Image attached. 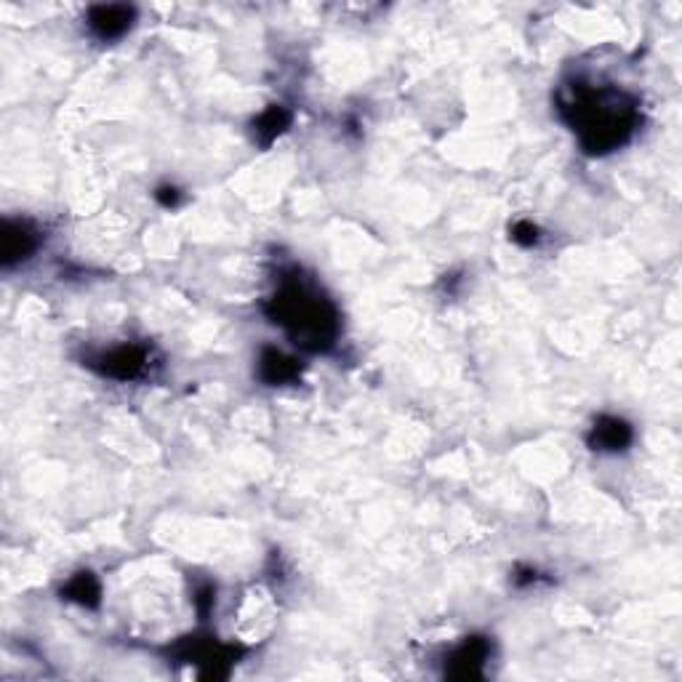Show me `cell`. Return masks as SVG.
<instances>
[{
	"label": "cell",
	"mask_w": 682,
	"mask_h": 682,
	"mask_svg": "<svg viewBox=\"0 0 682 682\" xmlns=\"http://www.w3.org/2000/svg\"><path fill=\"white\" fill-rule=\"evenodd\" d=\"M299 373H302L299 360L283 355L280 349H264L262 357H259V376H262L267 384H272V387L296 381L299 379Z\"/></svg>",
	"instance_id": "cell-7"
},
{
	"label": "cell",
	"mask_w": 682,
	"mask_h": 682,
	"mask_svg": "<svg viewBox=\"0 0 682 682\" xmlns=\"http://www.w3.org/2000/svg\"><path fill=\"white\" fill-rule=\"evenodd\" d=\"M272 323H278L294 344L310 352H326L339 336V312L328 296L312 283L288 278L280 283L278 294L267 304Z\"/></svg>",
	"instance_id": "cell-2"
},
{
	"label": "cell",
	"mask_w": 682,
	"mask_h": 682,
	"mask_svg": "<svg viewBox=\"0 0 682 682\" xmlns=\"http://www.w3.org/2000/svg\"><path fill=\"white\" fill-rule=\"evenodd\" d=\"M91 368L96 373H102L107 379L131 381L139 379L147 368V349L136 347V344H123V347L107 349L102 355H96L91 360Z\"/></svg>",
	"instance_id": "cell-3"
},
{
	"label": "cell",
	"mask_w": 682,
	"mask_h": 682,
	"mask_svg": "<svg viewBox=\"0 0 682 682\" xmlns=\"http://www.w3.org/2000/svg\"><path fill=\"white\" fill-rule=\"evenodd\" d=\"M563 115L579 134V142L592 155L619 150L635 134L637 107L616 88L573 86L563 102Z\"/></svg>",
	"instance_id": "cell-1"
},
{
	"label": "cell",
	"mask_w": 682,
	"mask_h": 682,
	"mask_svg": "<svg viewBox=\"0 0 682 682\" xmlns=\"http://www.w3.org/2000/svg\"><path fill=\"white\" fill-rule=\"evenodd\" d=\"M158 200L163 206H176V203H179V190H176V187H163V190L158 192Z\"/></svg>",
	"instance_id": "cell-12"
},
{
	"label": "cell",
	"mask_w": 682,
	"mask_h": 682,
	"mask_svg": "<svg viewBox=\"0 0 682 682\" xmlns=\"http://www.w3.org/2000/svg\"><path fill=\"white\" fill-rule=\"evenodd\" d=\"M488 653H491L488 643L480 640V637H472V640H467L464 645H459V648L453 651L451 659H448L451 661V675L453 677H477L480 672H483V664H485V659H488Z\"/></svg>",
	"instance_id": "cell-8"
},
{
	"label": "cell",
	"mask_w": 682,
	"mask_h": 682,
	"mask_svg": "<svg viewBox=\"0 0 682 682\" xmlns=\"http://www.w3.org/2000/svg\"><path fill=\"white\" fill-rule=\"evenodd\" d=\"M64 595H67V600H75V603L86 605V608H94L99 603L102 589H99V581H96L94 573H78V576H72L67 581Z\"/></svg>",
	"instance_id": "cell-10"
},
{
	"label": "cell",
	"mask_w": 682,
	"mask_h": 682,
	"mask_svg": "<svg viewBox=\"0 0 682 682\" xmlns=\"http://www.w3.org/2000/svg\"><path fill=\"white\" fill-rule=\"evenodd\" d=\"M288 120H291L288 118V112L283 110L280 104H272V107H267V110L256 118L254 136L262 144H272L280 134H283V131H286Z\"/></svg>",
	"instance_id": "cell-9"
},
{
	"label": "cell",
	"mask_w": 682,
	"mask_h": 682,
	"mask_svg": "<svg viewBox=\"0 0 682 682\" xmlns=\"http://www.w3.org/2000/svg\"><path fill=\"white\" fill-rule=\"evenodd\" d=\"M38 248V235L27 222H11L3 224V235H0V262L3 267H14V264L27 262L32 251Z\"/></svg>",
	"instance_id": "cell-4"
},
{
	"label": "cell",
	"mask_w": 682,
	"mask_h": 682,
	"mask_svg": "<svg viewBox=\"0 0 682 682\" xmlns=\"http://www.w3.org/2000/svg\"><path fill=\"white\" fill-rule=\"evenodd\" d=\"M632 437L635 432L629 427V421L619 419V416H600L589 432V445L600 453H619L627 451Z\"/></svg>",
	"instance_id": "cell-6"
},
{
	"label": "cell",
	"mask_w": 682,
	"mask_h": 682,
	"mask_svg": "<svg viewBox=\"0 0 682 682\" xmlns=\"http://www.w3.org/2000/svg\"><path fill=\"white\" fill-rule=\"evenodd\" d=\"M86 19L88 30L99 40H118L131 30L136 11L131 6H94Z\"/></svg>",
	"instance_id": "cell-5"
},
{
	"label": "cell",
	"mask_w": 682,
	"mask_h": 682,
	"mask_svg": "<svg viewBox=\"0 0 682 682\" xmlns=\"http://www.w3.org/2000/svg\"><path fill=\"white\" fill-rule=\"evenodd\" d=\"M512 240H515L517 246H525L531 248L539 243V227L531 222H517L515 227H512Z\"/></svg>",
	"instance_id": "cell-11"
}]
</instances>
